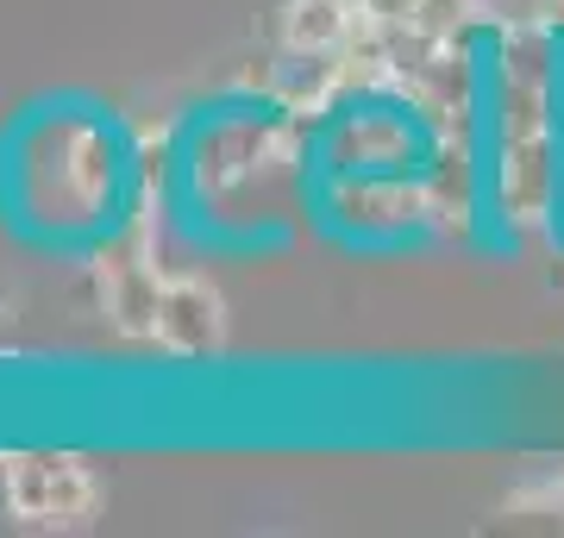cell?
I'll return each instance as SVG.
<instances>
[{
    "mask_svg": "<svg viewBox=\"0 0 564 538\" xmlns=\"http://www.w3.org/2000/svg\"><path fill=\"white\" fill-rule=\"evenodd\" d=\"M345 32H351V7L345 0H302L289 13V44L295 51H333V44H345Z\"/></svg>",
    "mask_w": 564,
    "mask_h": 538,
    "instance_id": "1",
    "label": "cell"
}]
</instances>
